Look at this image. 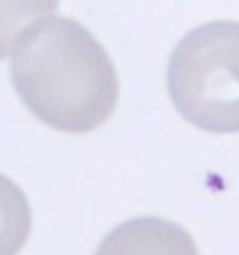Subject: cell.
<instances>
[{
	"label": "cell",
	"instance_id": "6da1fadb",
	"mask_svg": "<svg viewBox=\"0 0 239 255\" xmlns=\"http://www.w3.org/2000/svg\"><path fill=\"white\" fill-rule=\"evenodd\" d=\"M12 84L28 112L60 132H91L119 102V77L105 47L63 16L23 30L12 51Z\"/></svg>",
	"mask_w": 239,
	"mask_h": 255
},
{
	"label": "cell",
	"instance_id": "7a4b0ae2",
	"mask_svg": "<svg viewBox=\"0 0 239 255\" xmlns=\"http://www.w3.org/2000/svg\"><path fill=\"white\" fill-rule=\"evenodd\" d=\"M167 91L184 119L207 132H239V21H212L181 37Z\"/></svg>",
	"mask_w": 239,
	"mask_h": 255
},
{
	"label": "cell",
	"instance_id": "3957f363",
	"mask_svg": "<svg viewBox=\"0 0 239 255\" xmlns=\"http://www.w3.org/2000/svg\"><path fill=\"white\" fill-rule=\"evenodd\" d=\"M95 255H200V251L181 225L156 216H140L114 228Z\"/></svg>",
	"mask_w": 239,
	"mask_h": 255
},
{
	"label": "cell",
	"instance_id": "277c9868",
	"mask_svg": "<svg viewBox=\"0 0 239 255\" xmlns=\"http://www.w3.org/2000/svg\"><path fill=\"white\" fill-rule=\"evenodd\" d=\"M33 214L23 190L0 174V255H16L30 237Z\"/></svg>",
	"mask_w": 239,
	"mask_h": 255
},
{
	"label": "cell",
	"instance_id": "5b68a950",
	"mask_svg": "<svg viewBox=\"0 0 239 255\" xmlns=\"http://www.w3.org/2000/svg\"><path fill=\"white\" fill-rule=\"evenodd\" d=\"M58 0H0V61L14 51L19 35L56 12Z\"/></svg>",
	"mask_w": 239,
	"mask_h": 255
}]
</instances>
